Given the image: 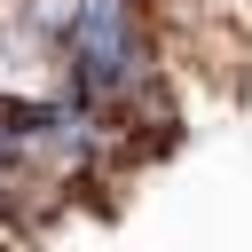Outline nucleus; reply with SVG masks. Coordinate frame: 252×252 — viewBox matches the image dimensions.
<instances>
[{"label": "nucleus", "mask_w": 252, "mask_h": 252, "mask_svg": "<svg viewBox=\"0 0 252 252\" xmlns=\"http://www.w3.org/2000/svg\"><path fill=\"white\" fill-rule=\"evenodd\" d=\"M39 39L55 55V94H71L102 118H126L165 79L142 0H55V8H39Z\"/></svg>", "instance_id": "nucleus-1"}]
</instances>
